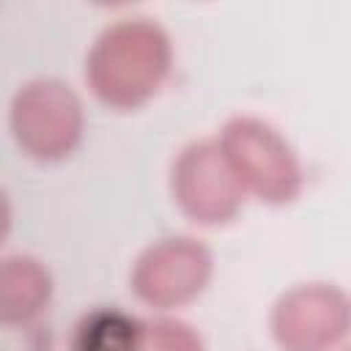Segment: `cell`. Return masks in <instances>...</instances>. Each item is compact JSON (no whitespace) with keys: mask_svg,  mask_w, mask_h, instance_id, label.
<instances>
[{"mask_svg":"<svg viewBox=\"0 0 351 351\" xmlns=\"http://www.w3.org/2000/svg\"><path fill=\"white\" fill-rule=\"evenodd\" d=\"M173 71V41L167 30L145 16H123L107 25L88 58L85 82L110 110H137L148 104Z\"/></svg>","mask_w":351,"mask_h":351,"instance_id":"1","label":"cell"},{"mask_svg":"<svg viewBox=\"0 0 351 351\" xmlns=\"http://www.w3.org/2000/svg\"><path fill=\"white\" fill-rule=\"evenodd\" d=\"M217 145L244 195L269 206H288L304 189V167L280 129L255 118L233 115L222 123Z\"/></svg>","mask_w":351,"mask_h":351,"instance_id":"2","label":"cell"},{"mask_svg":"<svg viewBox=\"0 0 351 351\" xmlns=\"http://www.w3.org/2000/svg\"><path fill=\"white\" fill-rule=\"evenodd\" d=\"M8 129L25 156L49 165L71 156L82 143L85 110L66 82L38 77L14 93Z\"/></svg>","mask_w":351,"mask_h":351,"instance_id":"3","label":"cell"},{"mask_svg":"<svg viewBox=\"0 0 351 351\" xmlns=\"http://www.w3.org/2000/svg\"><path fill=\"white\" fill-rule=\"evenodd\" d=\"M170 195L195 225L219 228L244 208V189L225 162L217 140H192L170 165Z\"/></svg>","mask_w":351,"mask_h":351,"instance_id":"4","label":"cell"},{"mask_svg":"<svg viewBox=\"0 0 351 351\" xmlns=\"http://www.w3.org/2000/svg\"><path fill=\"white\" fill-rule=\"evenodd\" d=\"M214 274L211 250L192 236H165L148 244L129 274L134 296L156 310L184 307L197 299Z\"/></svg>","mask_w":351,"mask_h":351,"instance_id":"5","label":"cell"},{"mask_svg":"<svg viewBox=\"0 0 351 351\" xmlns=\"http://www.w3.org/2000/svg\"><path fill=\"white\" fill-rule=\"evenodd\" d=\"M351 324L348 296L332 282L288 288L271 307L269 326L280 351H335Z\"/></svg>","mask_w":351,"mask_h":351,"instance_id":"6","label":"cell"},{"mask_svg":"<svg viewBox=\"0 0 351 351\" xmlns=\"http://www.w3.org/2000/svg\"><path fill=\"white\" fill-rule=\"evenodd\" d=\"M52 274L33 255L0 258V326L33 324L52 299Z\"/></svg>","mask_w":351,"mask_h":351,"instance_id":"7","label":"cell"},{"mask_svg":"<svg viewBox=\"0 0 351 351\" xmlns=\"http://www.w3.org/2000/svg\"><path fill=\"white\" fill-rule=\"evenodd\" d=\"M143 321L121 307L88 310L69 337V351H137Z\"/></svg>","mask_w":351,"mask_h":351,"instance_id":"8","label":"cell"},{"mask_svg":"<svg viewBox=\"0 0 351 351\" xmlns=\"http://www.w3.org/2000/svg\"><path fill=\"white\" fill-rule=\"evenodd\" d=\"M137 351H206L200 332L181 318L143 321Z\"/></svg>","mask_w":351,"mask_h":351,"instance_id":"9","label":"cell"},{"mask_svg":"<svg viewBox=\"0 0 351 351\" xmlns=\"http://www.w3.org/2000/svg\"><path fill=\"white\" fill-rule=\"evenodd\" d=\"M11 219H14L11 200H8V192L0 186V244L5 241V236H8V230H11Z\"/></svg>","mask_w":351,"mask_h":351,"instance_id":"10","label":"cell"}]
</instances>
